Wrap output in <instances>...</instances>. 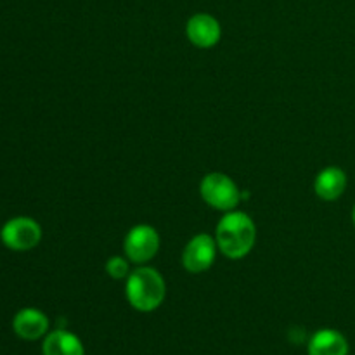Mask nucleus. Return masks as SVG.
I'll return each mask as SVG.
<instances>
[{
    "label": "nucleus",
    "instance_id": "obj_3",
    "mask_svg": "<svg viewBox=\"0 0 355 355\" xmlns=\"http://www.w3.org/2000/svg\"><path fill=\"white\" fill-rule=\"evenodd\" d=\"M200 194L208 207L218 211H232L241 201L238 184L222 172H211L201 179Z\"/></svg>",
    "mask_w": 355,
    "mask_h": 355
},
{
    "label": "nucleus",
    "instance_id": "obj_10",
    "mask_svg": "<svg viewBox=\"0 0 355 355\" xmlns=\"http://www.w3.org/2000/svg\"><path fill=\"white\" fill-rule=\"evenodd\" d=\"M347 189V173L340 166H326L315 175L314 191L322 201H336Z\"/></svg>",
    "mask_w": 355,
    "mask_h": 355
},
{
    "label": "nucleus",
    "instance_id": "obj_2",
    "mask_svg": "<svg viewBox=\"0 0 355 355\" xmlns=\"http://www.w3.org/2000/svg\"><path fill=\"white\" fill-rule=\"evenodd\" d=\"M125 295L137 312H153L165 302V279L155 267L141 266L128 274Z\"/></svg>",
    "mask_w": 355,
    "mask_h": 355
},
{
    "label": "nucleus",
    "instance_id": "obj_7",
    "mask_svg": "<svg viewBox=\"0 0 355 355\" xmlns=\"http://www.w3.org/2000/svg\"><path fill=\"white\" fill-rule=\"evenodd\" d=\"M187 40L200 49H210L218 44L222 37V28L217 17L207 12H198L189 17L186 24Z\"/></svg>",
    "mask_w": 355,
    "mask_h": 355
},
{
    "label": "nucleus",
    "instance_id": "obj_5",
    "mask_svg": "<svg viewBox=\"0 0 355 355\" xmlns=\"http://www.w3.org/2000/svg\"><path fill=\"white\" fill-rule=\"evenodd\" d=\"M218 246L214 236L201 232L191 238L182 252V266L187 272L201 274L214 266Z\"/></svg>",
    "mask_w": 355,
    "mask_h": 355
},
{
    "label": "nucleus",
    "instance_id": "obj_11",
    "mask_svg": "<svg viewBox=\"0 0 355 355\" xmlns=\"http://www.w3.org/2000/svg\"><path fill=\"white\" fill-rule=\"evenodd\" d=\"M44 355H85V347L75 333L68 329H55L45 335L42 343Z\"/></svg>",
    "mask_w": 355,
    "mask_h": 355
},
{
    "label": "nucleus",
    "instance_id": "obj_4",
    "mask_svg": "<svg viewBox=\"0 0 355 355\" xmlns=\"http://www.w3.org/2000/svg\"><path fill=\"white\" fill-rule=\"evenodd\" d=\"M125 257L137 266H146L159 250V234L153 225L139 224L127 232L123 239Z\"/></svg>",
    "mask_w": 355,
    "mask_h": 355
},
{
    "label": "nucleus",
    "instance_id": "obj_6",
    "mask_svg": "<svg viewBox=\"0 0 355 355\" xmlns=\"http://www.w3.org/2000/svg\"><path fill=\"white\" fill-rule=\"evenodd\" d=\"M3 245L14 252L33 250L42 239V227L30 217L10 218L0 232Z\"/></svg>",
    "mask_w": 355,
    "mask_h": 355
},
{
    "label": "nucleus",
    "instance_id": "obj_9",
    "mask_svg": "<svg viewBox=\"0 0 355 355\" xmlns=\"http://www.w3.org/2000/svg\"><path fill=\"white\" fill-rule=\"evenodd\" d=\"M307 352L309 355H349V342L338 329L324 328L311 336Z\"/></svg>",
    "mask_w": 355,
    "mask_h": 355
},
{
    "label": "nucleus",
    "instance_id": "obj_12",
    "mask_svg": "<svg viewBox=\"0 0 355 355\" xmlns=\"http://www.w3.org/2000/svg\"><path fill=\"white\" fill-rule=\"evenodd\" d=\"M104 270L110 277L120 281L127 279L128 274H130V267H128V259L127 257H111V259L106 260V266H104Z\"/></svg>",
    "mask_w": 355,
    "mask_h": 355
},
{
    "label": "nucleus",
    "instance_id": "obj_8",
    "mask_svg": "<svg viewBox=\"0 0 355 355\" xmlns=\"http://www.w3.org/2000/svg\"><path fill=\"white\" fill-rule=\"evenodd\" d=\"M12 329L19 338L35 342L49 333V318L38 309H23L14 315Z\"/></svg>",
    "mask_w": 355,
    "mask_h": 355
},
{
    "label": "nucleus",
    "instance_id": "obj_1",
    "mask_svg": "<svg viewBox=\"0 0 355 355\" xmlns=\"http://www.w3.org/2000/svg\"><path fill=\"white\" fill-rule=\"evenodd\" d=\"M215 241L224 257L239 260L248 255L257 241V227L245 211H225L215 227Z\"/></svg>",
    "mask_w": 355,
    "mask_h": 355
},
{
    "label": "nucleus",
    "instance_id": "obj_13",
    "mask_svg": "<svg viewBox=\"0 0 355 355\" xmlns=\"http://www.w3.org/2000/svg\"><path fill=\"white\" fill-rule=\"evenodd\" d=\"M352 224H354V227H355V205H354V208H352Z\"/></svg>",
    "mask_w": 355,
    "mask_h": 355
}]
</instances>
